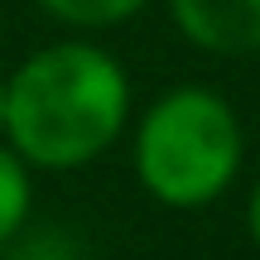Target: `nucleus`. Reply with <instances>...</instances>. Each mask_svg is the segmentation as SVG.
<instances>
[{"mask_svg": "<svg viewBox=\"0 0 260 260\" xmlns=\"http://www.w3.org/2000/svg\"><path fill=\"white\" fill-rule=\"evenodd\" d=\"M125 116V68L82 39L39 48L5 77V140L29 169H82L102 159Z\"/></svg>", "mask_w": 260, "mask_h": 260, "instance_id": "f257e3e1", "label": "nucleus"}, {"mask_svg": "<svg viewBox=\"0 0 260 260\" xmlns=\"http://www.w3.org/2000/svg\"><path fill=\"white\" fill-rule=\"evenodd\" d=\"M241 121L212 87H174L140 116L135 174L164 207L193 212L217 203L241 174Z\"/></svg>", "mask_w": 260, "mask_h": 260, "instance_id": "f03ea898", "label": "nucleus"}, {"mask_svg": "<svg viewBox=\"0 0 260 260\" xmlns=\"http://www.w3.org/2000/svg\"><path fill=\"white\" fill-rule=\"evenodd\" d=\"M169 15L203 53L241 58L260 48V0H169Z\"/></svg>", "mask_w": 260, "mask_h": 260, "instance_id": "7ed1b4c3", "label": "nucleus"}, {"mask_svg": "<svg viewBox=\"0 0 260 260\" xmlns=\"http://www.w3.org/2000/svg\"><path fill=\"white\" fill-rule=\"evenodd\" d=\"M29 203H34V183H29V164L10 145H0V246L15 241V232L24 226Z\"/></svg>", "mask_w": 260, "mask_h": 260, "instance_id": "20e7f679", "label": "nucleus"}, {"mask_svg": "<svg viewBox=\"0 0 260 260\" xmlns=\"http://www.w3.org/2000/svg\"><path fill=\"white\" fill-rule=\"evenodd\" d=\"M39 5L73 29H111V24H125L130 15H140L145 0H39Z\"/></svg>", "mask_w": 260, "mask_h": 260, "instance_id": "39448f33", "label": "nucleus"}, {"mask_svg": "<svg viewBox=\"0 0 260 260\" xmlns=\"http://www.w3.org/2000/svg\"><path fill=\"white\" fill-rule=\"evenodd\" d=\"M246 226H251V236H255V246H260V183H255V193H251V207H246Z\"/></svg>", "mask_w": 260, "mask_h": 260, "instance_id": "423d86ee", "label": "nucleus"}, {"mask_svg": "<svg viewBox=\"0 0 260 260\" xmlns=\"http://www.w3.org/2000/svg\"><path fill=\"white\" fill-rule=\"evenodd\" d=\"M0 135H5V77H0Z\"/></svg>", "mask_w": 260, "mask_h": 260, "instance_id": "0eeeda50", "label": "nucleus"}]
</instances>
